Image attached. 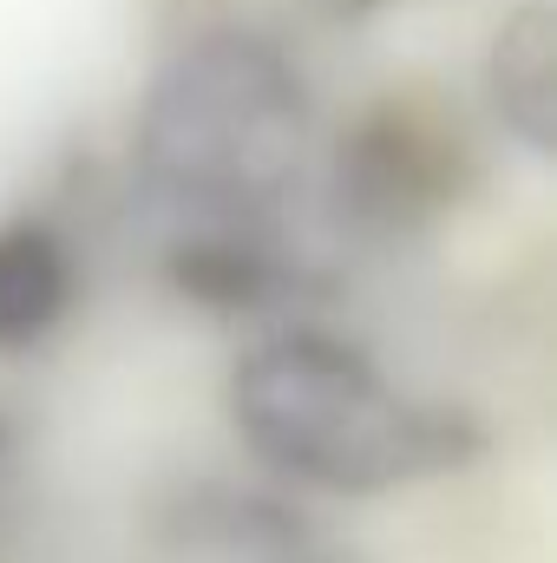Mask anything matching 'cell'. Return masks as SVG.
I'll use <instances>...</instances> for the list:
<instances>
[{"instance_id":"obj_4","label":"cell","mask_w":557,"mask_h":563,"mask_svg":"<svg viewBox=\"0 0 557 563\" xmlns=\"http://www.w3.org/2000/svg\"><path fill=\"white\" fill-rule=\"evenodd\" d=\"M164 544L184 563H302L315 558V525L250 485H190L164 511Z\"/></svg>"},{"instance_id":"obj_5","label":"cell","mask_w":557,"mask_h":563,"mask_svg":"<svg viewBox=\"0 0 557 563\" xmlns=\"http://www.w3.org/2000/svg\"><path fill=\"white\" fill-rule=\"evenodd\" d=\"M157 263L171 288L217 314H256L302 288V263L288 256V230H190L157 236Z\"/></svg>"},{"instance_id":"obj_6","label":"cell","mask_w":557,"mask_h":563,"mask_svg":"<svg viewBox=\"0 0 557 563\" xmlns=\"http://www.w3.org/2000/svg\"><path fill=\"white\" fill-rule=\"evenodd\" d=\"M485 99L505 139H518L538 164L557 157V13L545 0L505 13L485 46Z\"/></svg>"},{"instance_id":"obj_2","label":"cell","mask_w":557,"mask_h":563,"mask_svg":"<svg viewBox=\"0 0 557 563\" xmlns=\"http://www.w3.org/2000/svg\"><path fill=\"white\" fill-rule=\"evenodd\" d=\"M230 420L276 478L354 498L401 478L452 472L485 445L472 413L401 400L361 347L315 328L270 334L237 361Z\"/></svg>"},{"instance_id":"obj_3","label":"cell","mask_w":557,"mask_h":563,"mask_svg":"<svg viewBox=\"0 0 557 563\" xmlns=\"http://www.w3.org/2000/svg\"><path fill=\"white\" fill-rule=\"evenodd\" d=\"M466 170V151L452 119L426 112L419 99H381L348 139H341V210L368 223H414L433 203L452 197Z\"/></svg>"},{"instance_id":"obj_1","label":"cell","mask_w":557,"mask_h":563,"mask_svg":"<svg viewBox=\"0 0 557 563\" xmlns=\"http://www.w3.org/2000/svg\"><path fill=\"white\" fill-rule=\"evenodd\" d=\"M308 151V92L263 33L190 40L144 92L132 197L157 236L288 230Z\"/></svg>"},{"instance_id":"obj_9","label":"cell","mask_w":557,"mask_h":563,"mask_svg":"<svg viewBox=\"0 0 557 563\" xmlns=\"http://www.w3.org/2000/svg\"><path fill=\"white\" fill-rule=\"evenodd\" d=\"M302 563H328V558H302Z\"/></svg>"},{"instance_id":"obj_8","label":"cell","mask_w":557,"mask_h":563,"mask_svg":"<svg viewBox=\"0 0 557 563\" xmlns=\"http://www.w3.org/2000/svg\"><path fill=\"white\" fill-rule=\"evenodd\" d=\"M348 7H374V0H348Z\"/></svg>"},{"instance_id":"obj_7","label":"cell","mask_w":557,"mask_h":563,"mask_svg":"<svg viewBox=\"0 0 557 563\" xmlns=\"http://www.w3.org/2000/svg\"><path fill=\"white\" fill-rule=\"evenodd\" d=\"M73 301V250L53 223H0V354L40 347Z\"/></svg>"}]
</instances>
